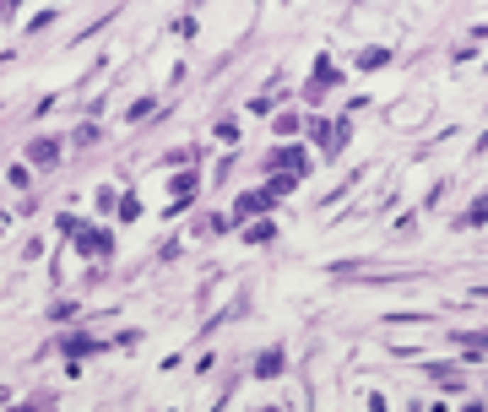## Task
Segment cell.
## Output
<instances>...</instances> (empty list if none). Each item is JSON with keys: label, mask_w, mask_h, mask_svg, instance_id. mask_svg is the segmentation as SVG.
<instances>
[{"label": "cell", "mask_w": 488, "mask_h": 412, "mask_svg": "<svg viewBox=\"0 0 488 412\" xmlns=\"http://www.w3.org/2000/svg\"><path fill=\"white\" fill-rule=\"evenodd\" d=\"M190 196H196V174H184V179H174V206H184Z\"/></svg>", "instance_id": "obj_8"}, {"label": "cell", "mask_w": 488, "mask_h": 412, "mask_svg": "<svg viewBox=\"0 0 488 412\" xmlns=\"http://www.w3.org/2000/svg\"><path fill=\"white\" fill-rule=\"evenodd\" d=\"M272 168H277V174H288V179H304L309 157L299 152V147H277V152H272Z\"/></svg>", "instance_id": "obj_1"}, {"label": "cell", "mask_w": 488, "mask_h": 412, "mask_svg": "<svg viewBox=\"0 0 488 412\" xmlns=\"http://www.w3.org/2000/svg\"><path fill=\"white\" fill-rule=\"evenodd\" d=\"M456 342H461V347H472V352H483V358H488V331H456Z\"/></svg>", "instance_id": "obj_6"}, {"label": "cell", "mask_w": 488, "mask_h": 412, "mask_svg": "<svg viewBox=\"0 0 488 412\" xmlns=\"http://www.w3.org/2000/svg\"><path fill=\"white\" fill-rule=\"evenodd\" d=\"M369 412H385V401H380V396H369Z\"/></svg>", "instance_id": "obj_10"}, {"label": "cell", "mask_w": 488, "mask_h": 412, "mask_svg": "<svg viewBox=\"0 0 488 412\" xmlns=\"http://www.w3.org/2000/svg\"><path fill=\"white\" fill-rule=\"evenodd\" d=\"M77 250H82V255H109L114 239H109L104 228H77Z\"/></svg>", "instance_id": "obj_2"}, {"label": "cell", "mask_w": 488, "mask_h": 412, "mask_svg": "<svg viewBox=\"0 0 488 412\" xmlns=\"http://www.w3.org/2000/svg\"><path fill=\"white\" fill-rule=\"evenodd\" d=\"M326 87H336V65L331 60H321V65H315V77H309V92H326Z\"/></svg>", "instance_id": "obj_4"}, {"label": "cell", "mask_w": 488, "mask_h": 412, "mask_svg": "<svg viewBox=\"0 0 488 412\" xmlns=\"http://www.w3.org/2000/svg\"><path fill=\"white\" fill-rule=\"evenodd\" d=\"M244 239H250V245H277V223H255Z\"/></svg>", "instance_id": "obj_7"}, {"label": "cell", "mask_w": 488, "mask_h": 412, "mask_svg": "<svg viewBox=\"0 0 488 412\" xmlns=\"http://www.w3.org/2000/svg\"><path fill=\"white\" fill-rule=\"evenodd\" d=\"M255 369H260V380H272L277 369H282V352H277V347H272V352H266V358H260V364H255Z\"/></svg>", "instance_id": "obj_9"}, {"label": "cell", "mask_w": 488, "mask_h": 412, "mask_svg": "<svg viewBox=\"0 0 488 412\" xmlns=\"http://www.w3.org/2000/svg\"><path fill=\"white\" fill-rule=\"evenodd\" d=\"M28 157H33V163H55V157H60V141H33Z\"/></svg>", "instance_id": "obj_5"}, {"label": "cell", "mask_w": 488, "mask_h": 412, "mask_svg": "<svg viewBox=\"0 0 488 412\" xmlns=\"http://www.w3.org/2000/svg\"><path fill=\"white\" fill-rule=\"evenodd\" d=\"M272 201H277L272 190H250V196H239V217L244 212H272Z\"/></svg>", "instance_id": "obj_3"}]
</instances>
